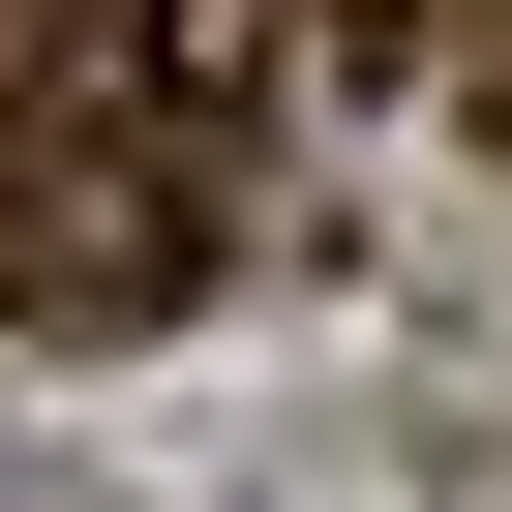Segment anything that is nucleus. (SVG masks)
I'll return each mask as SVG.
<instances>
[{
  "instance_id": "nucleus-1",
  "label": "nucleus",
  "mask_w": 512,
  "mask_h": 512,
  "mask_svg": "<svg viewBox=\"0 0 512 512\" xmlns=\"http://www.w3.org/2000/svg\"><path fill=\"white\" fill-rule=\"evenodd\" d=\"M241 272V61L181 0H0V332H181Z\"/></svg>"
},
{
  "instance_id": "nucleus-2",
  "label": "nucleus",
  "mask_w": 512,
  "mask_h": 512,
  "mask_svg": "<svg viewBox=\"0 0 512 512\" xmlns=\"http://www.w3.org/2000/svg\"><path fill=\"white\" fill-rule=\"evenodd\" d=\"M181 31H211L241 91H422V61H452V0H181Z\"/></svg>"
},
{
  "instance_id": "nucleus-3",
  "label": "nucleus",
  "mask_w": 512,
  "mask_h": 512,
  "mask_svg": "<svg viewBox=\"0 0 512 512\" xmlns=\"http://www.w3.org/2000/svg\"><path fill=\"white\" fill-rule=\"evenodd\" d=\"M452 91H482V121H512V0H452Z\"/></svg>"
}]
</instances>
